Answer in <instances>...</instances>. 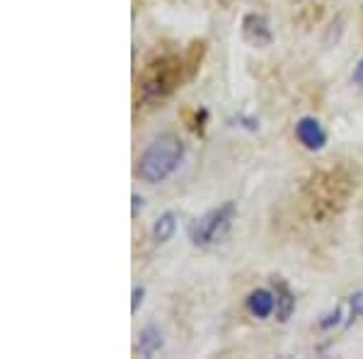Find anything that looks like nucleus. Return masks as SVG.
<instances>
[{
  "label": "nucleus",
  "instance_id": "9d476101",
  "mask_svg": "<svg viewBox=\"0 0 363 359\" xmlns=\"http://www.w3.org/2000/svg\"><path fill=\"white\" fill-rule=\"evenodd\" d=\"M276 303H281V308H279V320H288V315L293 313L295 301H293V296H291V291L286 289L284 284H281V294H279Z\"/></svg>",
  "mask_w": 363,
  "mask_h": 359
},
{
  "label": "nucleus",
  "instance_id": "f03ea898",
  "mask_svg": "<svg viewBox=\"0 0 363 359\" xmlns=\"http://www.w3.org/2000/svg\"><path fill=\"white\" fill-rule=\"evenodd\" d=\"M184 78V61L179 56H160L151 61L139 75V97L148 105L160 102L179 88Z\"/></svg>",
  "mask_w": 363,
  "mask_h": 359
},
{
  "label": "nucleus",
  "instance_id": "f8f14e48",
  "mask_svg": "<svg viewBox=\"0 0 363 359\" xmlns=\"http://www.w3.org/2000/svg\"><path fill=\"white\" fill-rule=\"evenodd\" d=\"M351 83H354V85H363V56H361V61L356 63L354 75H351Z\"/></svg>",
  "mask_w": 363,
  "mask_h": 359
},
{
  "label": "nucleus",
  "instance_id": "7ed1b4c3",
  "mask_svg": "<svg viewBox=\"0 0 363 359\" xmlns=\"http://www.w3.org/2000/svg\"><path fill=\"white\" fill-rule=\"evenodd\" d=\"M184 158V146L177 136L165 134L155 139L139 158V177L151 184L165 182L179 168Z\"/></svg>",
  "mask_w": 363,
  "mask_h": 359
},
{
  "label": "nucleus",
  "instance_id": "6e6552de",
  "mask_svg": "<svg viewBox=\"0 0 363 359\" xmlns=\"http://www.w3.org/2000/svg\"><path fill=\"white\" fill-rule=\"evenodd\" d=\"M174 231H177V216L172 211H165L160 219L155 221V226H153V241L167 243L174 236Z\"/></svg>",
  "mask_w": 363,
  "mask_h": 359
},
{
  "label": "nucleus",
  "instance_id": "39448f33",
  "mask_svg": "<svg viewBox=\"0 0 363 359\" xmlns=\"http://www.w3.org/2000/svg\"><path fill=\"white\" fill-rule=\"evenodd\" d=\"M242 37H245L247 44H252L257 49H264L274 42V34H272V30H269L267 18L260 13L245 15V20H242Z\"/></svg>",
  "mask_w": 363,
  "mask_h": 359
},
{
  "label": "nucleus",
  "instance_id": "9b49d317",
  "mask_svg": "<svg viewBox=\"0 0 363 359\" xmlns=\"http://www.w3.org/2000/svg\"><path fill=\"white\" fill-rule=\"evenodd\" d=\"M143 296H146V289H143V286H136V289H134V301H131V311H134V313L139 311Z\"/></svg>",
  "mask_w": 363,
  "mask_h": 359
},
{
  "label": "nucleus",
  "instance_id": "20e7f679",
  "mask_svg": "<svg viewBox=\"0 0 363 359\" xmlns=\"http://www.w3.org/2000/svg\"><path fill=\"white\" fill-rule=\"evenodd\" d=\"M238 214V206L233 202H225L218 209H211L208 214H203L194 226H191V241L194 246H216L218 241H223L225 233L233 226V219Z\"/></svg>",
  "mask_w": 363,
  "mask_h": 359
},
{
  "label": "nucleus",
  "instance_id": "1a4fd4ad",
  "mask_svg": "<svg viewBox=\"0 0 363 359\" xmlns=\"http://www.w3.org/2000/svg\"><path fill=\"white\" fill-rule=\"evenodd\" d=\"M160 347H163L160 330L153 328V325H148V328L141 330V335H139V350H141V355L151 357V355H155V352L160 350Z\"/></svg>",
  "mask_w": 363,
  "mask_h": 359
},
{
  "label": "nucleus",
  "instance_id": "423d86ee",
  "mask_svg": "<svg viewBox=\"0 0 363 359\" xmlns=\"http://www.w3.org/2000/svg\"><path fill=\"white\" fill-rule=\"evenodd\" d=\"M295 136L307 151H320L327 141V134L320 127V122L312 117H302L298 124H295Z\"/></svg>",
  "mask_w": 363,
  "mask_h": 359
},
{
  "label": "nucleus",
  "instance_id": "0eeeda50",
  "mask_svg": "<svg viewBox=\"0 0 363 359\" xmlns=\"http://www.w3.org/2000/svg\"><path fill=\"white\" fill-rule=\"evenodd\" d=\"M247 306H250L252 315H257V318H269L274 311V306H276V298H274L272 291L267 289H257L250 294V298H247Z\"/></svg>",
  "mask_w": 363,
  "mask_h": 359
},
{
  "label": "nucleus",
  "instance_id": "ddd939ff",
  "mask_svg": "<svg viewBox=\"0 0 363 359\" xmlns=\"http://www.w3.org/2000/svg\"><path fill=\"white\" fill-rule=\"evenodd\" d=\"M131 199H134V216H139V206L143 204V199L139 197V194H134Z\"/></svg>",
  "mask_w": 363,
  "mask_h": 359
},
{
  "label": "nucleus",
  "instance_id": "f257e3e1",
  "mask_svg": "<svg viewBox=\"0 0 363 359\" xmlns=\"http://www.w3.org/2000/svg\"><path fill=\"white\" fill-rule=\"evenodd\" d=\"M356 177L349 168H329L315 172L302 187V204H305L310 219L327 221L337 216L349 204L351 194L356 192Z\"/></svg>",
  "mask_w": 363,
  "mask_h": 359
}]
</instances>
